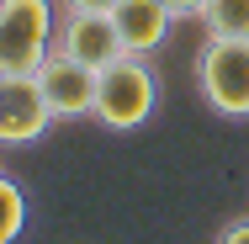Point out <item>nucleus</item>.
I'll return each mask as SVG.
<instances>
[{"instance_id":"obj_1","label":"nucleus","mask_w":249,"mask_h":244,"mask_svg":"<svg viewBox=\"0 0 249 244\" xmlns=\"http://www.w3.org/2000/svg\"><path fill=\"white\" fill-rule=\"evenodd\" d=\"M159 106V75L149 58L122 53L111 69L96 75V122H106L111 133H133L143 128Z\"/></svg>"},{"instance_id":"obj_2","label":"nucleus","mask_w":249,"mask_h":244,"mask_svg":"<svg viewBox=\"0 0 249 244\" xmlns=\"http://www.w3.org/2000/svg\"><path fill=\"white\" fill-rule=\"evenodd\" d=\"M58 16L53 0H0V80L37 75L53 53Z\"/></svg>"},{"instance_id":"obj_3","label":"nucleus","mask_w":249,"mask_h":244,"mask_svg":"<svg viewBox=\"0 0 249 244\" xmlns=\"http://www.w3.org/2000/svg\"><path fill=\"white\" fill-rule=\"evenodd\" d=\"M196 91L217 117H249V38H207L196 48Z\"/></svg>"},{"instance_id":"obj_4","label":"nucleus","mask_w":249,"mask_h":244,"mask_svg":"<svg viewBox=\"0 0 249 244\" xmlns=\"http://www.w3.org/2000/svg\"><path fill=\"white\" fill-rule=\"evenodd\" d=\"M53 48L69 53V58H74V64H85V69H96V75H101V69H111V64L127 53L111 11H64Z\"/></svg>"},{"instance_id":"obj_5","label":"nucleus","mask_w":249,"mask_h":244,"mask_svg":"<svg viewBox=\"0 0 249 244\" xmlns=\"http://www.w3.org/2000/svg\"><path fill=\"white\" fill-rule=\"evenodd\" d=\"M37 91L48 101L53 122H80V117H96V69L74 64L69 53L53 48L37 69Z\"/></svg>"},{"instance_id":"obj_6","label":"nucleus","mask_w":249,"mask_h":244,"mask_svg":"<svg viewBox=\"0 0 249 244\" xmlns=\"http://www.w3.org/2000/svg\"><path fill=\"white\" fill-rule=\"evenodd\" d=\"M48 128H53V112L43 101V91H37V75L0 80V149L43 144Z\"/></svg>"},{"instance_id":"obj_7","label":"nucleus","mask_w":249,"mask_h":244,"mask_svg":"<svg viewBox=\"0 0 249 244\" xmlns=\"http://www.w3.org/2000/svg\"><path fill=\"white\" fill-rule=\"evenodd\" d=\"M111 16H117V32H122V48L138 53V58H149L154 48H164L170 32H175V21H180L164 0H122Z\"/></svg>"},{"instance_id":"obj_8","label":"nucleus","mask_w":249,"mask_h":244,"mask_svg":"<svg viewBox=\"0 0 249 244\" xmlns=\"http://www.w3.org/2000/svg\"><path fill=\"white\" fill-rule=\"evenodd\" d=\"M196 16L207 38H249V0H207Z\"/></svg>"},{"instance_id":"obj_9","label":"nucleus","mask_w":249,"mask_h":244,"mask_svg":"<svg viewBox=\"0 0 249 244\" xmlns=\"http://www.w3.org/2000/svg\"><path fill=\"white\" fill-rule=\"evenodd\" d=\"M21 228H27V191L11 175H0V244H16Z\"/></svg>"},{"instance_id":"obj_10","label":"nucleus","mask_w":249,"mask_h":244,"mask_svg":"<svg viewBox=\"0 0 249 244\" xmlns=\"http://www.w3.org/2000/svg\"><path fill=\"white\" fill-rule=\"evenodd\" d=\"M217 244H249V218H233V223L217 234Z\"/></svg>"},{"instance_id":"obj_11","label":"nucleus","mask_w":249,"mask_h":244,"mask_svg":"<svg viewBox=\"0 0 249 244\" xmlns=\"http://www.w3.org/2000/svg\"><path fill=\"white\" fill-rule=\"evenodd\" d=\"M122 0H64V11H117Z\"/></svg>"},{"instance_id":"obj_12","label":"nucleus","mask_w":249,"mask_h":244,"mask_svg":"<svg viewBox=\"0 0 249 244\" xmlns=\"http://www.w3.org/2000/svg\"><path fill=\"white\" fill-rule=\"evenodd\" d=\"M164 5H170L175 16H196V11H201V5H207V0H164Z\"/></svg>"}]
</instances>
